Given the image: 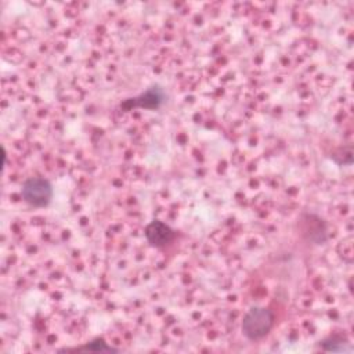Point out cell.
I'll use <instances>...</instances> for the list:
<instances>
[{
	"mask_svg": "<svg viewBox=\"0 0 354 354\" xmlns=\"http://www.w3.org/2000/svg\"><path fill=\"white\" fill-rule=\"evenodd\" d=\"M21 194L24 201L29 205L35 207H44L53 198V187L50 181L43 177H32L22 184Z\"/></svg>",
	"mask_w": 354,
	"mask_h": 354,
	"instance_id": "obj_2",
	"label": "cell"
},
{
	"mask_svg": "<svg viewBox=\"0 0 354 354\" xmlns=\"http://www.w3.org/2000/svg\"><path fill=\"white\" fill-rule=\"evenodd\" d=\"M147 241L156 248H163L174 239V231L163 221L153 220L145 227Z\"/></svg>",
	"mask_w": 354,
	"mask_h": 354,
	"instance_id": "obj_4",
	"label": "cell"
},
{
	"mask_svg": "<svg viewBox=\"0 0 354 354\" xmlns=\"http://www.w3.org/2000/svg\"><path fill=\"white\" fill-rule=\"evenodd\" d=\"M79 351H100V353H111V351H118V348H113L112 346H109L104 339H94L90 343H87L83 347L77 348Z\"/></svg>",
	"mask_w": 354,
	"mask_h": 354,
	"instance_id": "obj_5",
	"label": "cell"
},
{
	"mask_svg": "<svg viewBox=\"0 0 354 354\" xmlns=\"http://www.w3.org/2000/svg\"><path fill=\"white\" fill-rule=\"evenodd\" d=\"M165 100V93L159 87H151L147 91L141 93L134 98L126 100L122 106L126 109L131 108H144V109H156L162 105Z\"/></svg>",
	"mask_w": 354,
	"mask_h": 354,
	"instance_id": "obj_3",
	"label": "cell"
},
{
	"mask_svg": "<svg viewBox=\"0 0 354 354\" xmlns=\"http://www.w3.org/2000/svg\"><path fill=\"white\" fill-rule=\"evenodd\" d=\"M274 325V314L266 307H252L242 319V333L249 340H260Z\"/></svg>",
	"mask_w": 354,
	"mask_h": 354,
	"instance_id": "obj_1",
	"label": "cell"
}]
</instances>
